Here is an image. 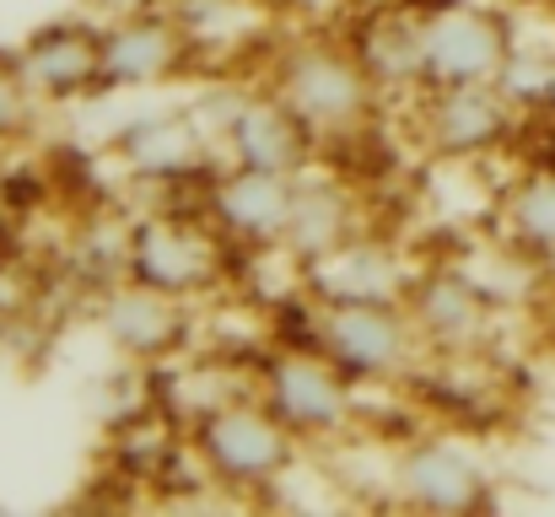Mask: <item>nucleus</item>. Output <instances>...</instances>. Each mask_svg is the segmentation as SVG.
<instances>
[{
	"label": "nucleus",
	"mask_w": 555,
	"mask_h": 517,
	"mask_svg": "<svg viewBox=\"0 0 555 517\" xmlns=\"http://www.w3.org/2000/svg\"><path fill=\"white\" fill-rule=\"evenodd\" d=\"M270 92L281 103H292V114L319 135V141H346L362 135L377 114L383 87L372 81L362 54L351 43H330V38H302L275 60Z\"/></svg>",
	"instance_id": "1"
},
{
	"label": "nucleus",
	"mask_w": 555,
	"mask_h": 517,
	"mask_svg": "<svg viewBox=\"0 0 555 517\" xmlns=\"http://www.w3.org/2000/svg\"><path fill=\"white\" fill-rule=\"evenodd\" d=\"M189 448L221 491L259 496L297 464L302 442L281 426V415L264 399H221V404L194 415Z\"/></svg>",
	"instance_id": "2"
},
{
	"label": "nucleus",
	"mask_w": 555,
	"mask_h": 517,
	"mask_svg": "<svg viewBox=\"0 0 555 517\" xmlns=\"http://www.w3.org/2000/svg\"><path fill=\"white\" fill-rule=\"evenodd\" d=\"M308 340L319 345L357 388L415 377V366L426 356V345L410 324V308L377 302V297H313Z\"/></svg>",
	"instance_id": "3"
},
{
	"label": "nucleus",
	"mask_w": 555,
	"mask_h": 517,
	"mask_svg": "<svg viewBox=\"0 0 555 517\" xmlns=\"http://www.w3.org/2000/svg\"><path fill=\"white\" fill-rule=\"evenodd\" d=\"M259 399L281 415V426L297 442L330 448L346 442L357 426V383L319 350V345H286L264 361Z\"/></svg>",
	"instance_id": "4"
},
{
	"label": "nucleus",
	"mask_w": 555,
	"mask_h": 517,
	"mask_svg": "<svg viewBox=\"0 0 555 517\" xmlns=\"http://www.w3.org/2000/svg\"><path fill=\"white\" fill-rule=\"evenodd\" d=\"M227 248L232 243L210 227V216L157 210V216L130 221V275L125 281L194 302L227 281Z\"/></svg>",
	"instance_id": "5"
},
{
	"label": "nucleus",
	"mask_w": 555,
	"mask_h": 517,
	"mask_svg": "<svg viewBox=\"0 0 555 517\" xmlns=\"http://www.w3.org/2000/svg\"><path fill=\"white\" fill-rule=\"evenodd\" d=\"M524 114L496 81H469V87H426L415 103V135L426 157L442 163H475L496 157L518 135Z\"/></svg>",
	"instance_id": "6"
},
{
	"label": "nucleus",
	"mask_w": 555,
	"mask_h": 517,
	"mask_svg": "<svg viewBox=\"0 0 555 517\" xmlns=\"http://www.w3.org/2000/svg\"><path fill=\"white\" fill-rule=\"evenodd\" d=\"M404 308H410V324H415V335H421L431 361L486 356L491 340H496V297L453 264L415 270L410 286H404Z\"/></svg>",
	"instance_id": "7"
},
{
	"label": "nucleus",
	"mask_w": 555,
	"mask_h": 517,
	"mask_svg": "<svg viewBox=\"0 0 555 517\" xmlns=\"http://www.w3.org/2000/svg\"><path fill=\"white\" fill-rule=\"evenodd\" d=\"M421 49H426V87H469V81H496L518 43L502 11L453 0L421 16Z\"/></svg>",
	"instance_id": "8"
},
{
	"label": "nucleus",
	"mask_w": 555,
	"mask_h": 517,
	"mask_svg": "<svg viewBox=\"0 0 555 517\" xmlns=\"http://www.w3.org/2000/svg\"><path fill=\"white\" fill-rule=\"evenodd\" d=\"M393 496L415 513H486L496 502L491 475L475 453H464L453 437H415L393 453Z\"/></svg>",
	"instance_id": "9"
},
{
	"label": "nucleus",
	"mask_w": 555,
	"mask_h": 517,
	"mask_svg": "<svg viewBox=\"0 0 555 517\" xmlns=\"http://www.w3.org/2000/svg\"><path fill=\"white\" fill-rule=\"evenodd\" d=\"M292 199H297V178L227 163L205 194V216L232 248H254V254L275 248L281 254L286 227H292Z\"/></svg>",
	"instance_id": "10"
},
{
	"label": "nucleus",
	"mask_w": 555,
	"mask_h": 517,
	"mask_svg": "<svg viewBox=\"0 0 555 517\" xmlns=\"http://www.w3.org/2000/svg\"><path fill=\"white\" fill-rule=\"evenodd\" d=\"M114 157L119 168L141 183L157 189H179L189 178L210 172V163L221 157L216 141L205 135V125L194 119V108H163V114H141L114 135Z\"/></svg>",
	"instance_id": "11"
},
{
	"label": "nucleus",
	"mask_w": 555,
	"mask_h": 517,
	"mask_svg": "<svg viewBox=\"0 0 555 517\" xmlns=\"http://www.w3.org/2000/svg\"><path fill=\"white\" fill-rule=\"evenodd\" d=\"M98 329L119 356L152 366V361H168L184 350L194 335V319H189L184 297L141 286V281H119V286L98 292Z\"/></svg>",
	"instance_id": "12"
},
{
	"label": "nucleus",
	"mask_w": 555,
	"mask_h": 517,
	"mask_svg": "<svg viewBox=\"0 0 555 517\" xmlns=\"http://www.w3.org/2000/svg\"><path fill=\"white\" fill-rule=\"evenodd\" d=\"M319 135L292 114V103H281L275 92H243L227 130H221V157L237 168H264V172H286L302 178L313 172L319 157Z\"/></svg>",
	"instance_id": "13"
},
{
	"label": "nucleus",
	"mask_w": 555,
	"mask_h": 517,
	"mask_svg": "<svg viewBox=\"0 0 555 517\" xmlns=\"http://www.w3.org/2000/svg\"><path fill=\"white\" fill-rule=\"evenodd\" d=\"M189 27L168 11H130L103 27V92H146L189 65Z\"/></svg>",
	"instance_id": "14"
},
{
	"label": "nucleus",
	"mask_w": 555,
	"mask_h": 517,
	"mask_svg": "<svg viewBox=\"0 0 555 517\" xmlns=\"http://www.w3.org/2000/svg\"><path fill=\"white\" fill-rule=\"evenodd\" d=\"M11 60L38 103H81L103 92V27L87 22L38 27Z\"/></svg>",
	"instance_id": "15"
},
{
	"label": "nucleus",
	"mask_w": 555,
	"mask_h": 517,
	"mask_svg": "<svg viewBox=\"0 0 555 517\" xmlns=\"http://www.w3.org/2000/svg\"><path fill=\"white\" fill-rule=\"evenodd\" d=\"M362 232L357 221V194L340 183V178H324V172H302L297 178V199H292V227H286V248L302 270L330 259L335 248H346L351 237Z\"/></svg>",
	"instance_id": "16"
},
{
	"label": "nucleus",
	"mask_w": 555,
	"mask_h": 517,
	"mask_svg": "<svg viewBox=\"0 0 555 517\" xmlns=\"http://www.w3.org/2000/svg\"><path fill=\"white\" fill-rule=\"evenodd\" d=\"M410 270L393 259V248L372 243L367 232H357L346 248H335L330 259L308 264V292L313 297H377V302H404Z\"/></svg>",
	"instance_id": "17"
},
{
	"label": "nucleus",
	"mask_w": 555,
	"mask_h": 517,
	"mask_svg": "<svg viewBox=\"0 0 555 517\" xmlns=\"http://www.w3.org/2000/svg\"><path fill=\"white\" fill-rule=\"evenodd\" d=\"M351 49L362 54L372 81L383 92H421L426 87V49H421V16L415 11H377L362 22V33L351 38Z\"/></svg>",
	"instance_id": "18"
},
{
	"label": "nucleus",
	"mask_w": 555,
	"mask_h": 517,
	"mask_svg": "<svg viewBox=\"0 0 555 517\" xmlns=\"http://www.w3.org/2000/svg\"><path fill=\"white\" fill-rule=\"evenodd\" d=\"M502 232L524 259H555V168L518 172L507 183Z\"/></svg>",
	"instance_id": "19"
},
{
	"label": "nucleus",
	"mask_w": 555,
	"mask_h": 517,
	"mask_svg": "<svg viewBox=\"0 0 555 517\" xmlns=\"http://www.w3.org/2000/svg\"><path fill=\"white\" fill-rule=\"evenodd\" d=\"M496 87L513 98V108L524 119H540V114H555V54L545 49H513Z\"/></svg>",
	"instance_id": "20"
},
{
	"label": "nucleus",
	"mask_w": 555,
	"mask_h": 517,
	"mask_svg": "<svg viewBox=\"0 0 555 517\" xmlns=\"http://www.w3.org/2000/svg\"><path fill=\"white\" fill-rule=\"evenodd\" d=\"M33 108H38V98H33L27 81L16 76V60H0V146L16 141V135L33 125Z\"/></svg>",
	"instance_id": "21"
}]
</instances>
